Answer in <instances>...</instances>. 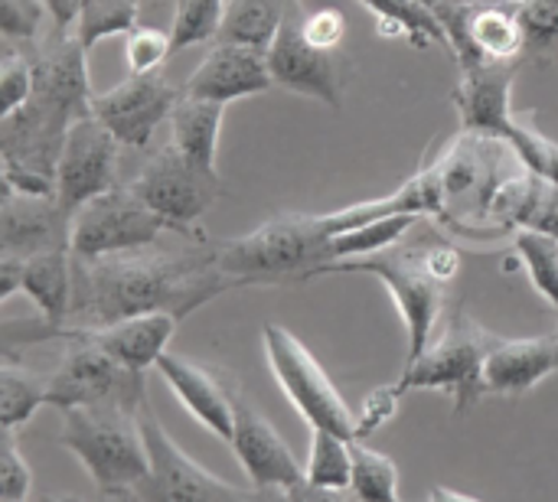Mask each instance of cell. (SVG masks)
<instances>
[{
    "instance_id": "obj_53",
    "label": "cell",
    "mask_w": 558,
    "mask_h": 502,
    "mask_svg": "<svg viewBox=\"0 0 558 502\" xmlns=\"http://www.w3.org/2000/svg\"><path fill=\"white\" fill-rule=\"evenodd\" d=\"M556 343H558V333H556Z\"/></svg>"
},
{
    "instance_id": "obj_41",
    "label": "cell",
    "mask_w": 558,
    "mask_h": 502,
    "mask_svg": "<svg viewBox=\"0 0 558 502\" xmlns=\"http://www.w3.org/2000/svg\"><path fill=\"white\" fill-rule=\"evenodd\" d=\"M399 399H402L399 385H383L373 395H366L363 412L356 415V441H366L373 431H379L386 421H392L399 412Z\"/></svg>"
},
{
    "instance_id": "obj_40",
    "label": "cell",
    "mask_w": 558,
    "mask_h": 502,
    "mask_svg": "<svg viewBox=\"0 0 558 502\" xmlns=\"http://www.w3.org/2000/svg\"><path fill=\"white\" fill-rule=\"evenodd\" d=\"M301 29L307 36V42H314L317 49H340L343 36H347V20H343V13L337 7L304 10Z\"/></svg>"
},
{
    "instance_id": "obj_43",
    "label": "cell",
    "mask_w": 558,
    "mask_h": 502,
    "mask_svg": "<svg viewBox=\"0 0 558 502\" xmlns=\"http://www.w3.org/2000/svg\"><path fill=\"white\" fill-rule=\"evenodd\" d=\"M43 3L49 10V23H52L49 29L59 36H72L82 16V0H43Z\"/></svg>"
},
{
    "instance_id": "obj_25",
    "label": "cell",
    "mask_w": 558,
    "mask_h": 502,
    "mask_svg": "<svg viewBox=\"0 0 558 502\" xmlns=\"http://www.w3.org/2000/svg\"><path fill=\"white\" fill-rule=\"evenodd\" d=\"M360 3H366L379 16V33L386 39L409 36V42L418 49L432 42L448 46V33H445L438 10L422 0H360Z\"/></svg>"
},
{
    "instance_id": "obj_52",
    "label": "cell",
    "mask_w": 558,
    "mask_h": 502,
    "mask_svg": "<svg viewBox=\"0 0 558 502\" xmlns=\"http://www.w3.org/2000/svg\"><path fill=\"white\" fill-rule=\"evenodd\" d=\"M0 502H26V500H0Z\"/></svg>"
},
{
    "instance_id": "obj_23",
    "label": "cell",
    "mask_w": 558,
    "mask_h": 502,
    "mask_svg": "<svg viewBox=\"0 0 558 502\" xmlns=\"http://www.w3.org/2000/svg\"><path fill=\"white\" fill-rule=\"evenodd\" d=\"M177 323H180V317H173L167 310H154V314H137V317H128V320H118L108 327H72V330H82L121 366L147 372L167 353V346L177 333Z\"/></svg>"
},
{
    "instance_id": "obj_39",
    "label": "cell",
    "mask_w": 558,
    "mask_h": 502,
    "mask_svg": "<svg viewBox=\"0 0 558 502\" xmlns=\"http://www.w3.org/2000/svg\"><path fill=\"white\" fill-rule=\"evenodd\" d=\"M33 487V470L16 448V431L3 428L0 441V500H26Z\"/></svg>"
},
{
    "instance_id": "obj_45",
    "label": "cell",
    "mask_w": 558,
    "mask_h": 502,
    "mask_svg": "<svg viewBox=\"0 0 558 502\" xmlns=\"http://www.w3.org/2000/svg\"><path fill=\"white\" fill-rule=\"evenodd\" d=\"M23 268H26V258H20V255H0V301L3 304L16 291H23Z\"/></svg>"
},
{
    "instance_id": "obj_22",
    "label": "cell",
    "mask_w": 558,
    "mask_h": 502,
    "mask_svg": "<svg viewBox=\"0 0 558 502\" xmlns=\"http://www.w3.org/2000/svg\"><path fill=\"white\" fill-rule=\"evenodd\" d=\"M23 294L39 310V323H29L26 343L33 340H52L65 320L72 317V297H75V271H72V248L39 252L26 258L23 268Z\"/></svg>"
},
{
    "instance_id": "obj_28",
    "label": "cell",
    "mask_w": 558,
    "mask_h": 502,
    "mask_svg": "<svg viewBox=\"0 0 558 502\" xmlns=\"http://www.w3.org/2000/svg\"><path fill=\"white\" fill-rule=\"evenodd\" d=\"M49 402V379L20 366L10 353L0 366V421L7 431L26 425Z\"/></svg>"
},
{
    "instance_id": "obj_20",
    "label": "cell",
    "mask_w": 558,
    "mask_h": 502,
    "mask_svg": "<svg viewBox=\"0 0 558 502\" xmlns=\"http://www.w3.org/2000/svg\"><path fill=\"white\" fill-rule=\"evenodd\" d=\"M513 78H517V62L461 69V85L454 91L461 127L471 134L507 137V131L517 124V114L510 105Z\"/></svg>"
},
{
    "instance_id": "obj_21",
    "label": "cell",
    "mask_w": 558,
    "mask_h": 502,
    "mask_svg": "<svg viewBox=\"0 0 558 502\" xmlns=\"http://www.w3.org/2000/svg\"><path fill=\"white\" fill-rule=\"evenodd\" d=\"M558 372V343L553 336L494 340L484 359V395H526Z\"/></svg>"
},
{
    "instance_id": "obj_27",
    "label": "cell",
    "mask_w": 558,
    "mask_h": 502,
    "mask_svg": "<svg viewBox=\"0 0 558 502\" xmlns=\"http://www.w3.org/2000/svg\"><path fill=\"white\" fill-rule=\"evenodd\" d=\"M418 219L422 216L402 212V216H386V219H373V222L343 229V232L330 235L327 261H350V258H366V255H376L383 248H392L396 242H402L415 229Z\"/></svg>"
},
{
    "instance_id": "obj_14",
    "label": "cell",
    "mask_w": 558,
    "mask_h": 502,
    "mask_svg": "<svg viewBox=\"0 0 558 502\" xmlns=\"http://www.w3.org/2000/svg\"><path fill=\"white\" fill-rule=\"evenodd\" d=\"M121 140L95 118H78L62 144L56 163V203L72 219L85 203L105 196L118 186V157Z\"/></svg>"
},
{
    "instance_id": "obj_36",
    "label": "cell",
    "mask_w": 558,
    "mask_h": 502,
    "mask_svg": "<svg viewBox=\"0 0 558 502\" xmlns=\"http://www.w3.org/2000/svg\"><path fill=\"white\" fill-rule=\"evenodd\" d=\"M33 59L26 49H16V42H7L3 62H0V118L23 108L33 95Z\"/></svg>"
},
{
    "instance_id": "obj_30",
    "label": "cell",
    "mask_w": 558,
    "mask_h": 502,
    "mask_svg": "<svg viewBox=\"0 0 558 502\" xmlns=\"http://www.w3.org/2000/svg\"><path fill=\"white\" fill-rule=\"evenodd\" d=\"M311 454L304 464V480L320 487H350L353 483V441L311 428Z\"/></svg>"
},
{
    "instance_id": "obj_33",
    "label": "cell",
    "mask_w": 558,
    "mask_h": 502,
    "mask_svg": "<svg viewBox=\"0 0 558 502\" xmlns=\"http://www.w3.org/2000/svg\"><path fill=\"white\" fill-rule=\"evenodd\" d=\"M226 3L229 0H177V13L170 26L173 49L216 42L226 20Z\"/></svg>"
},
{
    "instance_id": "obj_42",
    "label": "cell",
    "mask_w": 558,
    "mask_h": 502,
    "mask_svg": "<svg viewBox=\"0 0 558 502\" xmlns=\"http://www.w3.org/2000/svg\"><path fill=\"white\" fill-rule=\"evenodd\" d=\"M288 493H291L294 502H360L353 487H320V483H311V480L294 483Z\"/></svg>"
},
{
    "instance_id": "obj_47",
    "label": "cell",
    "mask_w": 558,
    "mask_h": 502,
    "mask_svg": "<svg viewBox=\"0 0 558 502\" xmlns=\"http://www.w3.org/2000/svg\"><path fill=\"white\" fill-rule=\"evenodd\" d=\"M428 502H484V500H477V497H471V493L448 490V487H435V490H432V497H428Z\"/></svg>"
},
{
    "instance_id": "obj_15",
    "label": "cell",
    "mask_w": 558,
    "mask_h": 502,
    "mask_svg": "<svg viewBox=\"0 0 558 502\" xmlns=\"http://www.w3.org/2000/svg\"><path fill=\"white\" fill-rule=\"evenodd\" d=\"M183 88H177L160 69L131 75L108 91L92 98V114L124 144V147H147L157 124L173 114Z\"/></svg>"
},
{
    "instance_id": "obj_5",
    "label": "cell",
    "mask_w": 558,
    "mask_h": 502,
    "mask_svg": "<svg viewBox=\"0 0 558 502\" xmlns=\"http://www.w3.org/2000/svg\"><path fill=\"white\" fill-rule=\"evenodd\" d=\"M59 444L88 470L101 497L131 493L150 474L137 412L128 408L98 405L62 412Z\"/></svg>"
},
{
    "instance_id": "obj_8",
    "label": "cell",
    "mask_w": 558,
    "mask_h": 502,
    "mask_svg": "<svg viewBox=\"0 0 558 502\" xmlns=\"http://www.w3.org/2000/svg\"><path fill=\"white\" fill-rule=\"evenodd\" d=\"M494 333L477 327L468 317H454L441 340H432L428 350L409 363L399 376V392H448L454 412L464 415L484 399V359L494 346Z\"/></svg>"
},
{
    "instance_id": "obj_48",
    "label": "cell",
    "mask_w": 558,
    "mask_h": 502,
    "mask_svg": "<svg viewBox=\"0 0 558 502\" xmlns=\"http://www.w3.org/2000/svg\"><path fill=\"white\" fill-rule=\"evenodd\" d=\"M98 502H134V497L131 493H121V497H101Z\"/></svg>"
},
{
    "instance_id": "obj_3",
    "label": "cell",
    "mask_w": 558,
    "mask_h": 502,
    "mask_svg": "<svg viewBox=\"0 0 558 502\" xmlns=\"http://www.w3.org/2000/svg\"><path fill=\"white\" fill-rule=\"evenodd\" d=\"M432 232H435V225H425V216H422L415 222V229L392 248H383L366 258L327 261L314 271V278H320V274H369L386 284V291L392 294L399 317L405 323V340H409L405 366L415 363L435 340V327L445 314V297L451 287V284L438 281L428 268Z\"/></svg>"
},
{
    "instance_id": "obj_46",
    "label": "cell",
    "mask_w": 558,
    "mask_h": 502,
    "mask_svg": "<svg viewBox=\"0 0 558 502\" xmlns=\"http://www.w3.org/2000/svg\"><path fill=\"white\" fill-rule=\"evenodd\" d=\"M242 502H294L284 487H248Z\"/></svg>"
},
{
    "instance_id": "obj_31",
    "label": "cell",
    "mask_w": 558,
    "mask_h": 502,
    "mask_svg": "<svg viewBox=\"0 0 558 502\" xmlns=\"http://www.w3.org/2000/svg\"><path fill=\"white\" fill-rule=\"evenodd\" d=\"M137 7L141 0H82V16L75 26L78 42L92 52L95 42L131 33L137 26Z\"/></svg>"
},
{
    "instance_id": "obj_37",
    "label": "cell",
    "mask_w": 558,
    "mask_h": 502,
    "mask_svg": "<svg viewBox=\"0 0 558 502\" xmlns=\"http://www.w3.org/2000/svg\"><path fill=\"white\" fill-rule=\"evenodd\" d=\"M173 52V36L157 29V26H134L124 39V59H128V72L131 75H144V72H157L167 56Z\"/></svg>"
},
{
    "instance_id": "obj_44",
    "label": "cell",
    "mask_w": 558,
    "mask_h": 502,
    "mask_svg": "<svg viewBox=\"0 0 558 502\" xmlns=\"http://www.w3.org/2000/svg\"><path fill=\"white\" fill-rule=\"evenodd\" d=\"M526 229L558 238V186H553V183L546 186V193H543V199H539V206H536Z\"/></svg>"
},
{
    "instance_id": "obj_12",
    "label": "cell",
    "mask_w": 558,
    "mask_h": 502,
    "mask_svg": "<svg viewBox=\"0 0 558 502\" xmlns=\"http://www.w3.org/2000/svg\"><path fill=\"white\" fill-rule=\"evenodd\" d=\"M301 16H304V3L291 0L284 23L268 46L271 78H275V85H281L288 91L317 98L340 111L353 65L343 56V49H317L314 42H307V36L301 29Z\"/></svg>"
},
{
    "instance_id": "obj_6",
    "label": "cell",
    "mask_w": 558,
    "mask_h": 502,
    "mask_svg": "<svg viewBox=\"0 0 558 502\" xmlns=\"http://www.w3.org/2000/svg\"><path fill=\"white\" fill-rule=\"evenodd\" d=\"M56 340H65V353H62L59 369L49 376V402L46 405H52L59 412L98 408V405L141 412L147 405L144 372L121 366L82 330L62 327L56 333Z\"/></svg>"
},
{
    "instance_id": "obj_1",
    "label": "cell",
    "mask_w": 558,
    "mask_h": 502,
    "mask_svg": "<svg viewBox=\"0 0 558 502\" xmlns=\"http://www.w3.org/2000/svg\"><path fill=\"white\" fill-rule=\"evenodd\" d=\"M33 59V95L23 108L0 118L3 186L29 196H56V163L69 127L92 114L88 49L78 36L49 29L26 46Z\"/></svg>"
},
{
    "instance_id": "obj_19",
    "label": "cell",
    "mask_w": 558,
    "mask_h": 502,
    "mask_svg": "<svg viewBox=\"0 0 558 502\" xmlns=\"http://www.w3.org/2000/svg\"><path fill=\"white\" fill-rule=\"evenodd\" d=\"M72 248V219L56 196H29L3 186L0 206V255H39Z\"/></svg>"
},
{
    "instance_id": "obj_18",
    "label": "cell",
    "mask_w": 558,
    "mask_h": 502,
    "mask_svg": "<svg viewBox=\"0 0 558 502\" xmlns=\"http://www.w3.org/2000/svg\"><path fill=\"white\" fill-rule=\"evenodd\" d=\"M232 451L248 477L252 487H284L304 480V464L291 454L284 438L275 431V425L252 408V402L239 392L235 399V434Z\"/></svg>"
},
{
    "instance_id": "obj_29",
    "label": "cell",
    "mask_w": 558,
    "mask_h": 502,
    "mask_svg": "<svg viewBox=\"0 0 558 502\" xmlns=\"http://www.w3.org/2000/svg\"><path fill=\"white\" fill-rule=\"evenodd\" d=\"M353 493L360 502H405L399 493V467L389 454L353 441Z\"/></svg>"
},
{
    "instance_id": "obj_4",
    "label": "cell",
    "mask_w": 558,
    "mask_h": 502,
    "mask_svg": "<svg viewBox=\"0 0 558 502\" xmlns=\"http://www.w3.org/2000/svg\"><path fill=\"white\" fill-rule=\"evenodd\" d=\"M330 235L317 216H278L248 235L213 242L219 271L235 287L311 281L327 261Z\"/></svg>"
},
{
    "instance_id": "obj_13",
    "label": "cell",
    "mask_w": 558,
    "mask_h": 502,
    "mask_svg": "<svg viewBox=\"0 0 558 502\" xmlns=\"http://www.w3.org/2000/svg\"><path fill=\"white\" fill-rule=\"evenodd\" d=\"M438 16L448 33V46L461 69L517 62L526 52V29L520 20V0L494 3H441Z\"/></svg>"
},
{
    "instance_id": "obj_24",
    "label": "cell",
    "mask_w": 558,
    "mask_h": 502,
    "mask_svg": "<svg viewBox=\"0 0 558 502\" xmlns=\"http://www.w3.org/2000/svg\"><path fill=\"white\" fill-rule=\"evenodd\" d=\"M222 118H226V105L222 101H209V98H180L173 114H170V127H173V144L193 157L196 163L216 170V154H219V134H222Z\"/></svg>"
},
{
    "instance_id": "obj_35",
    "label": "cell",
    "mask_w": 558,
    "mask_h": 502,
    "mask_svg": "<svg viewBox=\"0 0 558 502\" xmlns=\"http://www.w3.org/2000/svg\"><path fill=\"white\" fill-rule=\"evenodd\" d=\"M504 140L513 147V154L520 157V163H523L526 170H533L536 176H543V180H549L553 186H558L556 140H549V137H546V134H539L536 127L523 124L520 118H517V124L507 131V137H504Z\"/></svg>"
},
{
    "instance_id": "obj_2",
    "label": "cell",
    "mask_w": 558,
    "mask_h": 502,
    "mask_svg": "<svg viewBox=\"0 0 558 502\" xmlns=\"http://www.w3.org/2000/svg\"><path fill=\"white\" fill-rule=\"evenodd\" d=\"M75 327H108L137 314L167 310L173 317H190L213 297L232 291L235 284L219 271L213 242L206 252H163V255H72Z\"/></svg>"
},
{
    "instance_id": "obj_51",
    "label": "cell",
    "mask_w": 558,
    "mask_h": 502,
    "mask_svg": "<svg viewBox=\"0 0 558 502\" xmlns=\"http://www.w3.org/2000/svg\"><path fill=\"white\" fill-rule=\"evenodd\" d=\"M422 3H428V7H435V10L441 7V0H422Z\"/></svg>"
},
{
    "instance_id": "obj_7",
    "label": "cell",
    "mask_w": 558,
    "mask_h": 502,
    "mask_svg": "<svg viewBox=\"0 0 558 502\" xmlns=\"http://www.w3.org/2000/svg\"><path fill=\"white\" fill-rule=\"evenodd\" d=\"M262 343H265L268 369L281 385V392L288 395V402L294 405V412L311 428H324L347 441H356V412L330 382L317 356L281 323H265Z\"/></svg>"
},
{
    "instance_id": "obj_32",
    "label": "cell",
    "mask_w": 558,
    "mask_h": 502,
    "mask_svg": "<svg viewBox=\"0 0 558 502\" xmlns=\"http://www.w3.org/2000/svg\"><path fill=\"white\" fill-rule=\"evenodd\" d=\"M517 255L526 265L533 287L546 297V304L558 314V238L533 232V229H520Z\"/></svg>"
},
{
    "instance_id": "obj_16",
    "label": "cell",
    "mask_w": 558,
    "mask_h": 502,
    "mask_svg": "<svg viewBox=\"0 0 558 502\" xmlns=\"http://www.w3.org/2000/svg\"><path fill=\"white\" fill-rule=\"evenodd\" d=\"M157 372L163 376V382L170 385V392L177 395V402L219 441L232 444L235 434V399H239V382H232V376L163 353L157 359Z\"/></svg>"
},
{
    "instance_id": "obj_38",
    "label": "cell",
    "mask_w": 558,
    "mask_h": 502,
    "mask_svg": "<svg viewBox=\"0 0 558 502\" xmlns=\"http://www.w3.org/2000/svg\"><path fill=\"white\" fill-rule=\"evenodd\" d=\"M49 10L43 0H0V33L7 42L33 46L39 42V29Z\"/></svg>"
},
{
    "instance_id": "obj_34",
    "label": "cell",
    "mask_w": 558,
    "mask_h": 502,
    "mask_svg": "<svg viewBox=\"0 0 558 502\" xmlns=\"http://www.w3.org/2000/svg\"><path fill=\"white\" fill-rule=\"evenodd\" d=\"M526 29V56L536 62H558V0H520Z\"/></svg>"
},
{
    "instance_id": "obj_50",
    "label": "cell",
    "mask_w": 558,
    "mask_h": 502,
    "mask_svg": "<svg viewBox=\"0 0 558 502\" xmlns=\"http://www.w3.org/2000/svg\"><path fill=\"white\" fill-rule=\"evenodd\" d=\"M43 502H82V500H75V497H52V500H43Z\"/></svg>"
},
{
    "instance_id": "obj_17",
    "label": "cell",
    "mask_w": 558,
    "mask_h": 502,
    "mask_svg": "<svg viewBox=\"0 0 558 502\" xmlns=\"http://www.w3.org/2000/svg\"><path fill=\"white\" fill-rule=\"evenodd\" d=\"M275 85L268 69V49L245 42H213L209 56L193 69V75L180 85L186 98L209 101H235L248 95H262Z\"/></svg>"
},
{
    "instance_id": "obj_10",
    "label": "cell",
    "mask_w": 558,
    "mask_h": 502,
    "mask_svg": "<svg viewBox=\"0 0 558 502\" xmlns=\"http://www.w3.org/2000/svg\"><path fill=\"white\" fill-rule=\"evenodd\" d=\"M160 232H173L131 186H114L95 196L72 216V255L101 258L121 252H144L157 245Z\"/></svg>"
},
{
    "instance_id": "obj_9",
    "label": "cell",
    "mask_w": 558,
    "mask_h": 502,
    "mask_svg": "<svg viewBox=\"0 0 558 502\" xmlns=\"http://www.w3.org/2000/svg\"><path fill=\"white\" fill-rule=\"evenodd\" d=\"M131 189L157 216H163L173 232L203 238L196 225L206 216V209L216 203V196L222 193V183L216 170L196 163L177 144H170L147 160V167L134 176Z\"/></svg>"
},
{
    "instance_id": "obj_49",
    "label": "cell",
    "mask_w": 558,
    "mask_h": 502,
    "mask_svg": "<svg viewBox=\"0 0 558 502\" xmlns=\"http://www.w3.org/2000/svg\"><path fill=\"white\" fill-rule=\"evenodd\" d=\"M441 3H494V0H441Z\"/></svg>"
},
{
    "instance_id": "obj_26",
    "label": "cell",
    "mask_w": 558,
    "mask_h": 502,
    "mask_svg": "<svg viewBox=\"0 0 558 502\" xmlns=\"http://www.w3.org/2000/svg\"><path fill=\"white\" fill-rule=\"evenodd\" d=\"M291 0H229L216 42H245L268 49L278 36Z\"/></svg>"
},
{
    "instance_id": "obj_11",
    "label": "cell",
    "mask_w": 558,
    "mask_h": 502,
    "mask_svg": "<svg viewBox=\"0 0 558 502\" xmlns=\"http://www.w3.org/2000/svg\"><path fill=\"white\" fill-rule=\"evenodd\" d=\"M137 421H141L144 444H147L150 474L137 490H131L134 502H242L245 490L199 467L167 434V428L150 412V405L137 412Z\"/></svg>"
}]
</instances>
